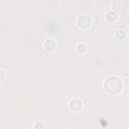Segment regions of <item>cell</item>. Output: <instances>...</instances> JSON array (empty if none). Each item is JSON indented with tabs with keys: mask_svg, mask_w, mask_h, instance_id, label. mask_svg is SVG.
Returning a JSON list of instances; mask_svg holds the SVG:
<instances>
[{
	"mask_svg": "<svg viewBox=\"0 0 129 129\" xmlns=\"http://www.w3.org/2000/svg\"><path fill=\"white\" fill-rule=\"evenodd\" d=\"M103 88L109 95H118L123 91V82L117 76H109L105 79Z\"/></svg>",
	"mask_w": 129,
	"mask_h": 129,
	"instance_id": "cell-1",
	"label": "cell"
},
{
	"mask_svg": "<svg viewBox=\"0 0 129 129\" xmlns=\"http://www.w3.org/2000/svg\"><path fill=\"white\" fill-rule=\"evenodd\" d=\"M77 25L81 29H89L92 25V19L88 15H80L77 18Z\"/></svg>",
	"mask_w": 129,
	"mask_h": 129,
	"instance_id": "cell-2",
	"label": "cell"
},
{
	"mask_svg": "<svg viewBox=\"0 0 129 129\" xmlns=\"http://www.w3.org/2000/svg\"><path fill=\"white\" fill-rule=\"evenodd\" d=\"M84 107V103L79 98H74L69 102V108L73 112H80Z\"/></svg>",
	"mask_w": 129,
	"mask_h": 129,
	"instance_id": "cell-3",
	"label": "cell"
},
{
	"mask_svg": "<svg viewBox=\"0 0 129 129\" xmlns=\"http://www.w3.org/2000/svg\"><path fill=\"white\" fill-rule=\"evenodd\" d=\"M56 42L53 38H46L43 42V48L48 52H53L56 50Z\"/></svg>",
	"mask_w": 129,
	"mask_h": 129,
	"instance_id": "cell-4",
	"label": "cell"
},
{
	"mask_svg": "<svg viewBox=\"0 0 129 129\" xmlns=\"http://www.w3.org/2000/svg\"><path fill=\"white\" fill-rule=\"evenodd\" d=\"M114 36H115V38H116L117 40H120V41H122V40H124V39L126 38V36H127V33H126V31H125L124 29H121V28H119V29H117V30L115 31V34H114Z\"/></svg>",
	"mask_w": 129,
	"mask_h": 129,
	"instance_id": "cell-5",
	"label": "cell"
},
{
	"mask_svg": "<svg viewBox=\"0 0 129 129\" xmlns=\"http://www.w3.org/2000/svg\"><path fill=\"white\" fill-rule=\"evenodd\" d=\"M106 19H107L108 22H115V21L118 19V14H117V12H116V11H112V10L108 11V12L106 13Z\"/></svg>",
	"mask_w": 129,
	"mask_h": 129,
	"instance_id": "cell-6",
	"label": "cell"
},
{
	"mask_svg": "<svg viewBox=\"0 0 129 129\" xmlns=\"http://www.w3.org/2000/svg\"><path fill=\"white\" fill-rule=\"evenodd\" d=\"M76 50H77V52H78L79 54H84V53H86V52L88 51V47H87L86 43H84V42H80V43L77 44V46H76Z\"/></svg>",
	"mask_w": 129,
	"mask_h": 129,
	"instance_id": "cell-7",
	"label": "cell"
},
{
	"mask_svg": "<svg viewBox=\"0 0 129 129\" xmlns=\"http://www.w3.org/2000/svg\"><path fill=\"white\" fill-rule=\"evenodd\" d=\"M34 129H44V124L41 122H36L34 124Z\"/></svg>",
	"mask_w": 129,
	"mask_h": 129,
	"instance_id": "cell-8",
	"label": "cell"
},
{
	"mask_svg": "<svg viewBox=\"0 0 129 129\" xmlns=\"http://www.w3.org/2000/svg\"><path fill=\"white\" fill-rule=\"evenodd\" d=\"M5 77H6L5 72H4L3 70H1V69H0V82H2V81L5 79Z\"/></svg>",
	"mask_w": 129,
	"mask_h": 129,
	"instance_id": "cell-9",
	"label": "cell"
}]
</instances>
